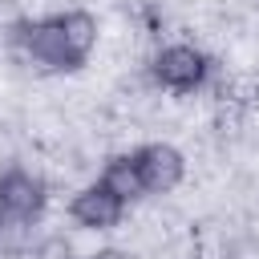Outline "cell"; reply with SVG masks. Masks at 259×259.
<instances>
[{
  "mask_svg": "<svg viewBox=\"0 0 259 259\" xmlns=\"http://www.w3.org/2000/svg\"><path fill=\"white\" fill-rule=\"evenodd\" d=\"M36 223H12V219H0V259H24L32 255L36 247Z\"/></svg>",
  "mask_w": 259,
  "mask_h": 259,
  "instance_id": "8",
  "label": "cell"
},
{
  "mask_svg": "<svg viewBox=\"0 0 259 259\" xmlns=\"http://www.w3.org/2000/svg\"><path fill=\"white\" fill-rule=\"evenodd\" d=\"M138 162H142V178L150 194H170L186 178V154L170 142H146L138 150Z\"/></svg>",
  "mask_w": 259,
  "mask_h": 259,
  "instance_id": "5",
  "label": "cell"
},
{
  "mask_svg": "<svg viewBox=\"0 0 259 259\" xmlns=\"http://www.w3.org/2000/svg\"><path fill=\"white\" fill-rule=\"evenodd\" d=\"M97 182H105L125 206L130 202H138L142 194H150L146 190V178H142V162H138V150H130V154H113L105 166H101V178Z\"/></svg>",
  "mask_w": 259,
  "mask_h": 259,
  "instance_id": "6",
  "label": "cell"
},
{
  "mask_svg": "<svg viewBox=\"0 0 259 259\" xmlns=\"http://www.w3.org/2000/svg\"><path fill=\"white\" fill-rule=\"evenodd\" d=\"M69 219H73L81 231L105 235V231H117V227H121L125 202H121L105 182H89V186H81V190L69 198Z\"/></svg>",
  "mask_w": 259,
  "mask_h": 259,
  "instance_id": "4",
  "label": "cell"
},
{
  "mask_svg": "<svg viewBox=\"0 0 259 259\" xmlns=\"http://www.w3.org/2000/svg\"><path fill=\"white\" fill-rule=\"evenodd\" d=\"M210 57L190 45V40H174V45H162L150 61V77L158 89L166 93H198L206 81H210Z\"/></svg>",
  "mask_w": 259,
  "mask_h": 259,
  "instance_id": "1",
  "label": "cell"
},
{
  "mask_svg": "<svg viewBox=\"0 0 259 259\" xmlns=\"http://www.w3.org/2000/svg\"><path fill=\"white\" fill-rule=\"evenodd\" d=\"M16 45L24 53V61H32L36 69H73V57H69V45H65V28H61V16H45V20H28L20 24L16 32Z\"/></svg>",
  "mask_w": 259,
  "mask_h": 259,
  "instance_id": "3",
  "label": "cell"
},
{
  "mask_svg": "<svg viewBox=\"0 0 259 259\" xmlns=\"http://www.w3.org/2000/svg\"><path fill=\"white\" fill-rule=\"evenodd\" d=\"M61 28H65V45H69L73 65H85V61L93 57L97 40H101V24H97V16L85 12V8H69V12H61Z\"/></svg>",
  "mask_w": 259,
  "mask_h": 259,
  "instance_id": "7",
  "label": "cell"
},
{
  "mask_svg": "<svg viewBox=\"0 0 259 259\" xmlns=\"http://www.w3.org/2000/svg\"><path fill=\"white\" fill-rule=\"evenodd\" d=\"M85 259H134V255L121 251V247H101V251H93V255H85Z\"/></svg>",
  "mask_w": 259,
  "mask_h": 259,
  "instance_id": "9",
  "label": "cell"
},
{
  "mask_svg": "<svg viewBox=\"0 0 259 259\" xmlns=\"http://www.w3.org/2000/svg\"><path fill=\"white\" fill-rule=\"evenodd\" d=\"M49 206V186L28 166H8L0 174V219L12 223H36Z\"/></svg>",
  "mask_w": 259,
  "mask_h": 259,
  "instance_id": "2",
  "label": "cell"
}]
</instances>
